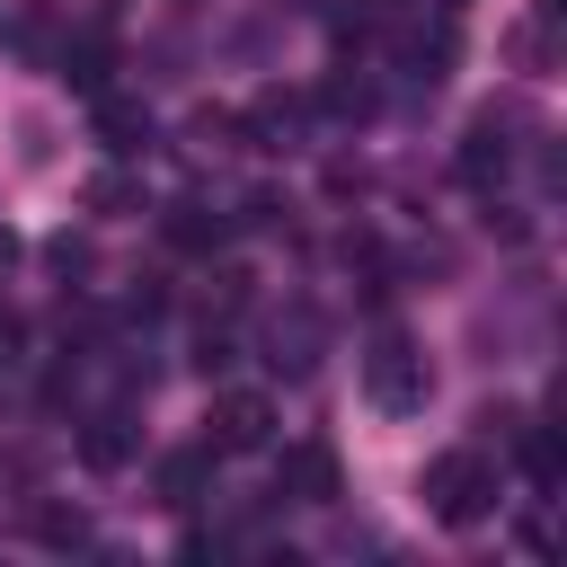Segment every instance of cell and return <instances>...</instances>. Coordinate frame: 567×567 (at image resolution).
Returning a JSON list of instances; mask_svg holds the SVG:
<instances>
[{
    "instance_id": "cell-1",
    "label": "cell",
    "mask_w": 567,
    "mask_h": 567,
    "mask_svg": "<svg viewBox=\"0 0 567 567\" xmlns=\"http://www.w3.org/2000/svg\"><path fill=\"white\" fill-rule=\"evenodd\" d=\"M425 514H434V523H452V532L487 523V514H496V461H487L478 443L434 452V461H425Z\"/></svg>"
},
{
    "instance_id": "cell-2",
    "label": "cell",
    "mask_w": 567,
    "mask_h": 567,
    "mask_svg": "<svg viewBox=\"0 0 567 567\" xmlns=\"http://www.w3.org/2000/svg\"><path fill=\"white\" fill-rule=\"evenodd\" d=\"M425 390H434V372H425V354L390 328V337H372V354H363V399L381 408V416H416L425 408Z\"/></svg>"
},
{
    "instance_id": "cell-3",
    "label": "cell",
    "mask_w": 567,
    "mask_h": 567,
    "mask_svg": "<svg viewBox=\"0 0 567 567\" xmlns=\"http://www.w3.org/2000/svg\"><path fill=\"white\" fill-rule=\"evenodd\" d=\"M204 443L213 452H266L275 443V399L266 390H221L213 416H204Z\"/></svg>"
},
{
    "instance_id": "cell-4",
    "label": "cell",
    "mask_w": 567,
    "mask_h": 567,
    "mask_svg": "<svg viewBox=\"0 0 567 567\" xmlns=\"http://www.w3.org/2000/svg\"><path fill=\"white\" fill-rule=\"evenodd\" d=\"M275 496H292V505H337V452H328V443H284Z\"/></svg>"
},
{
    "instance_id": "cell-5",
    "label": "cell",
    "mask_w": 567,
    "mask_h": 567,
    "mask_svg": "<svg viewBox=\"0 0 567 567\" xmlns=\"http://www.w3.org/2000/svg\"><path fill=\"white\" fill-rule=\"evenodd\" d=\"M505 159H514V142H505V124H496V106H487V115L470 124V142H461V186L487 195V186L505 177Z\"/></svg>"
},
{
    "instance_id": "cell-6",
    "label": "cell",
    "mask_w": 567,
    "mask_h": 567,
    "mask_svg": "<svg viewBox=\"0 0 567 567\" xmlns=\"http://www.w3.org/2000/svg\"><path fill=\"white\" fill-rule=\"evenodd\" d=\"M159 230H168V248H186V257H213V248L230 239V221H221L213 204H195V195H186V204H168V213H159Z\"/></svg>"
},
{
    "instance_id": "cell-7",
    "label": "cell",
    "mask_w": 567,
    "mask_h": 567,
    "mask_svg": "<svg viewBox=\"0 0 567 567\" xmlns=\"http://www.w3.org/2000/svg\"><path fill=\"white\" fill-rule=\"evenodd\" d=\"M213 461H221L213 443H195V452H168V461H159V505H177V514H186V505H204V487H213Z\"/></svg>"
},
{
    "instance_id": "cell-8",
    "label": "cell",
    "mask_w": 567,
    "mask_h": 567,
    "mask_svg": "<svg viewBox=\"0 0 567 567\" xmlns=\"http://www.w3.org/2000/svg\"><path fill=\"white\" fill-rule=\"evenodd\" d=\"M80 461H89V470H124V461H133V416H124V408H97V416L80 425Z\"/></svg>"
},
{
    "instance_id": "cell-9",
    "label": "cell",
    "mask_w": 567,
    "mask_h": 567,
    "mask_svg": "<svg viewBox=\"0 0 567 567\" xmlns=\"http://www.w3.org/2000/svg\"><path fill=\"white\" fill-rule=\"evenodd\" d=\"M523 434V478L540 487V496H558V478H567V452H558V434L549 425H514Z\"/></svg>"
},
{
    "instance_id": "cell-10",
    "label": "cell",
    "mask_w": 567,
    "mask_h": 567,
    "mask_svg": "<svg viewBox=\"0 0 567 567\" xmlns=\"http://www.w3.org/2000/svg\"><path fill=\"white\" fill-rule=\"evenodd\" d=\"M97 133H106V151H124V159H133V151L151 142V115H142L133 97H97Z\"/></svg>"
},
{
    "instance_id": "cell-11",
    "label": "cell",
    "mask_w": 567,
    "mask_h": 567,
    "mask_svg": "<svg viewBox=\"0 0 567 567\" xmlns=\"http://www.w3.org/2000/svg\"><path fill=\"white\" fill-rule=\"evenodd\" d=\"M89 204H97V213H124V204H133V177H115V168L89 177Z\"/></svg>"
},
{
    "instance_id": "cell-12",
    "label": "cell",
    "mask_w": 567,
    "mask_h": 567,
    "mask_svg": "<svg viewBox=\"0 0 567 567\" xmlns=\"http://www.w3.org/2000/svg\"><path fill=\"white\" fill-rule=\"evenodd\" d=\"M35 532H44V540H53V549H80V540H89V514H44V523H35Z\"/></svg>"
},
{
    "instance_id": "cell-13",
    "label": "cell",
    "mask_w": 567,
    "mask_h": 567,
    "mask_svg": "<svg viewBox=\"0 0 567 567\" xmlns=\"http://www.w3.org/2000/svg\"><path fill=\"white\" fill-rule=\"evenodd\" d=\"M9 266H18V239H9V230H0V284H9Z\"/></svg>"
},
{
    "instance_id": "cell-14",
    "label": "cell",
    "mask_w": 567,
    "mask_h": 567,
    "mask_svg": "<svg viewBox=\"0 0 567 567\" xmlns=\"http://www.w3.org/2000/svg\"><path fill=\"white\" fill-rule=\"evenodd\" d=\"M284 9H319V0H284Z\"/></svg>"
},
{
    "instance_id": "cell-15",
    "label": "cell",
    "mask_w": 567,
    "mask_h": 567,
    "mask_svg": "<svg viewBox=\"0 0 567 567\" xmlns=\"http://www.w3.org/2000/svg\"><path fill=\"white\" fill-rule=\"evenodd\" d=\"M443 9H461V0H443Z\"/></svg>"
}]
</instances>
